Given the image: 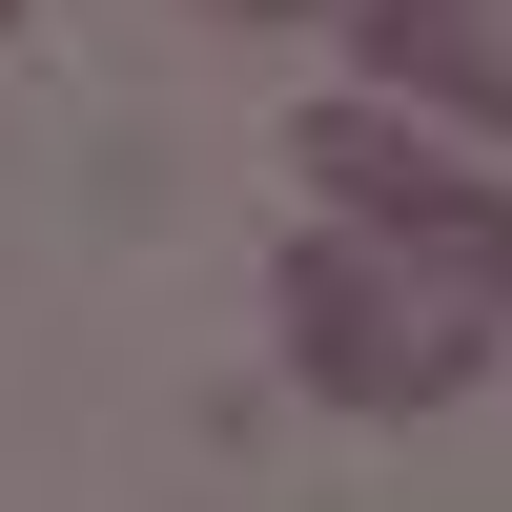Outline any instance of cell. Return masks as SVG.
<instances>
[{
	"label": "cell",
	"instance_id": "6da1fadb",
	"mask_svg": "<svg viewBox=\"0 0 512 512\" xmlns=\"http://www.w3.org/2000/svg\"><path fill=\"white\" fill-rule=\"evenodd\" d=\"M267 308H287V369H308L328 410H369V431L451 410V390L512 349V267H492V246L369 226V205H308V246L267 267Z\"/></svg>",
	"mask_w": 512,
	"mask_h": 512
},
{
	"label": "cell",
	"instance_id": "7a4b0ae2",
	"mask_svg": "<svg viewBox=\"0 0 512 512\" xmlns=\"http://www.w3.org/2000/svg\"><path fill=\"white\" fill-rule=\"evenodd\" d=\"M287 164H308V205H369V226H451V246H492V267H512V185L431 164L390 103H308V123H287Z\"/></svg>",
	"mask_w": 512,
	"mask_h": 512
},
{
	"label": "cell",
	"instance_id": "3957f363",
	"mask_svg": "<svg viewBox=\"0 0 512 512\" xmlns=\"http://www.w3.org/2000/svg\"><path fill=\"white\" fill-rule=\"evenodd\" d=\"M369 41H390L410 103H451V123L512 144V0H369Z\"/></svg>",
	"mask_w": 512,
	"mask_h": 512
},
{
	"label": "cell",
	"instance_id": "277c9868",
	"mask_svg": "<svg viewBox=\"0 0 512 512\" xmlns=\"http://www.w3.org/2000/svg\"><path fill=\"white\" fill-rule=\"evenodd\" d=\"M226 21H308V0H226Z\"/></svg>",
	"mask_w": 512,
	"mask_h": 512
},
{
	"label": "cell",
	"instance_id": "5b68a950",
	"mask_svg": "<svg viewBox=\"0 0 512 512\" xmlns=\"http://www.w3.org/2000/svg\"><path fill=\"white\" fill-rule=\"evenodd\" d=\"M0 21H21V0H0Z\"/></svg>",
	"mask_w": 512,
	"mask_h": 512
}]
</instances>
